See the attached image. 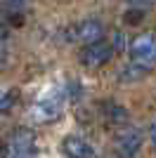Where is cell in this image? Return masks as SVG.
Segmentation results:
<instances>
[{
	"label": "cell",
	"instance_id": "cell-1",
	"mask_svg": "<svg viewBox=\"0 0 156 158\" xmlns=\"http://www.w3.org/2000/svg\"><path fill=\"white\" fill-rule=\"evenodd\" d=\"M128 52H130L132 64L151 69L156 64V35L154 33H140L137 38H132Z\"/></svg>",
	"mask_w": 156,
	"mask_h": 158
},
{
	"label": "cell",
	"instance_id": "cell-2",
	"mask_svg": "<svg viewBox=\"0 0 156 158\" xmlns=\"http://www.w3.org/2000/svg\"><path fill=\"white\" fill-rule=\"evenodd\" d=\"M62 102H64V94L59 92V90H50V92H45L38 99V104L31 109L28 116L36 123H52L62 113Z\"/></svg>",
	"mask_w": 156,
	"mask_h": 158
},
{
	"label": "cell",
	"instance_id": "cell-3",
	"mask_svg": "<svg viewBox=\"0 0 156 158\" xmlns=\"http://www.w3.org/2000/svg\"><path fill=\"white\" fill-rule=\"evenodd\" d=\"M2 158H36V137L31 130H17L2 149Z\"/></svg>",
	"mask_w": 156,
	"mask_h": 158
},
{
	"label": "cell",
	"instance_id": "cell-4",
	"mask_svg": "<svg viewBox=\"0 0 156 158\" xmlns=\"http://www.w3.org/2000/svg\"><path fill=\"white\" fill-rule=\"evenodd\" d=\"M114 54H116L114 45L99 40V43H92V45L83 47V52H80V64L88 66V69H97V66H104Z\"/></svg>",
	"mask_w": 156,
	"mask_h": 158
},
{
	"label": "cell",
	"instance_id": "cell-5",
	"mask_svg": "<svg viewBox=\"0 0 156 158\" xmlns=\"http://www.w3.org/2000/svg\"><path fill=\"white\" fill-rule=\"evenodd\" d=\"M142 146V135L135 127H125L116 135V142H114V149H116L118 158H135V153L140 151Z\"/></svg>",
	"mask_w": 156,
	"mask_h": 158
},
{
	"label": "cell",
	"instance_id": "cell-6",
	"mask_svg": "<svg viewBox=\"0 0 156 158\" xmlns=\"http://www.w3.org/2000/svg\"><path fill=\"white\" fill-rule=\"evenodd\" d=\"M62 151L66 158H97L95 149H92L83 137H76V135H69L62 142Z\"/></svg>",
	"mask_w": 156,
	"mask_h": 158
},
{
	"label": "cell",
	"instance_id": "cell-7",
	"mask_svg": "<svg viewBox=\"0 0 156 158\" xmlns=\"http://www.w3.org/2000/svg\"><path fill=\"white\" fill-rule=\"evenodd\" d=\"M102 24H99L97 19H88V21H80L76 28H71V35L76 40H80V43H88V45H92V43H99L102 40Z\"/></svg>",
	"mask_w": 156,
	"mask_h": 158
},
{
	"label": "cell",
	"instance_id": "cell-8",
	"mask_svg": "<svg viewBox=\"0 0 156 158\" xmlns=\"http://www.w3.org/2000/svg\"><path fill=\"white\" fill-rule=\"evenodd\" d=\"M102 116L109 123H114V125H118V123H125L128 120V111H125L123 106H118L116 102H111V99H106V102H102Z\"/></svg>",
	"mask_w": 156,
	"mask_h": 158
},
{
	"label": "cell",
	"instance_id": "cell-9",
	"mask_svg": "<svg viewBox=\"0 0 156 158\" xmlns=\"http://www.w3.org/2000/svg\"><path fill=\"white\" fill-rule=\"evenodd\" d=\"M147 71H149V69L137 66V64H132V61H130L123 71H121V76H118V78H121V83H137L140 78H144V76H147Z\"/></svg>",
	"mask_w": 156,
	"mask_h": 158
},
{
	"label": "cell",
	"instance_id": "cell-10",
	"mask_svg": "<svg viewBox=\"0 0 156 158\" xmlns=\"http://www.w3.org/2000/svg\"><path fill=\"white\" fill-rule=\"evenodd\" d=\"M142 19H144V10H137V7H130L128 12L123 14V21H125V24H130V26L140 24Z\"/></svg>",
	"mask_w": 156,
	"mask_h": 158
},
{
	"label": "cell",
	"instance_id": "cell-11",
	"mask_svg": "<svg viewBox=\"0 0 156 158\" xmlns=\"http://www.w3.org/2000/svg\"><path fill=\"white\" fill-rule=\"evenodd\" d=\"M17 97H19V92H17V90H7V92L2 94V102H0V111L7 113L10 109H12V104L17 102Z\"/></svg>",
	"mask_w": 156,
	"mask_h": 158
},
{
	"label": "cell",
	"instance_id": "cell-12",
	"mask_svg": "<svg viewBox=\"0 0 156 158\" xmlns=\"http://www.w3.org/2000/svg\"><path fill=\"white\" fill-rule=\"evenodd\" d=\"M111 45H114V50H116V52H121V50H123L125 47V38H123V33H114V35H111Z\"/></svg>",
	"mask_w": 156,
	"mask_h": 158
},
{
	"label": "cell",
	"instance_id": "cell-13",
	"mask_svg": "<svg viewBox=\"0 0 156 158\" xmlns=\"http://www.w3.org/2000/svg\"><path fill=\"white\" fill-rule=\"evenodd\" d=\"M149 142L156 146V120H154V125H151V130H149Z\"/></svg>",
	"mask_w": 156,
	"mask_h": 158
},
{
	"label": "cell",
	"instance_id": "cell-14",
	"mask_svg": "<svg viewBox=\"0 0 156 158\" xmlns=\"http://www.w3.org/2000/svg\"><path fill=\"white\" fill-rule=\"evenodd\" d=\"M10 2H17V0H5V5H10Z\"/></svg>",
	"mask_w": 156,
	"mask_h": 158
}]
</instances>
